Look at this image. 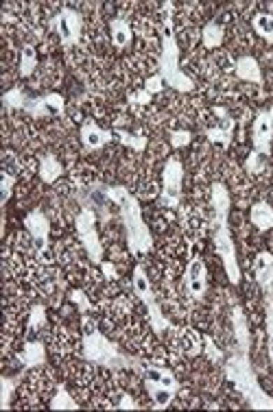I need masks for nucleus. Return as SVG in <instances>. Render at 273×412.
<instances>
[{"label": "nucleus", "instance_id": "obj_24", "mask_svg": "<svg viewBox=\"0 0 273 412\" xmlns=\"http://www.w3.org/2000/svg\"><path fill=\"white\" fill-rule=\"evenodd\" d=\"M40 175H42V179H44L46 183H53V181H57V179H59V175H61V166H59V162H57L53 155H46V158H42Z\"/></svg>", "mask_w": 273, "mask_h": 412}, {"label": "nucleus", "instance_id": "obj_11", "mask_svg": "<svg viewBox=\"0 0 273 412\" xmlns=\"http://www.w3.org/2000/svg\"><path fill=\"white\" fill-rule=\"evenodd\" d=\"M273 137V107L267 112H260L253 120V146L258 153H269Z\"/></svg>", "mask_w": 273, "mask_h": 412}, {"label": "nucleus", "instance_id": "obj_3", "mask_svg": "<svg viewBox=\"0 0 273 412\" xmlns=\"http://www.w3.org/2000/svg\"><path fill=\"white\" fill-rule=\"evenodd\" d=\"M177 57H179V50H177V42L173 38V33H170V18L166 15V29H164V42H162V79L173 85V88L182 90V92H189L193 90V81L186 77L184 73H179L177 68Z\"/></svg>", "mask_w": 273, "mask_h": 412}, {"label": "nucleus", "instance_id": "obj_14", "mask_svg": "<svg viewBox=\"0 0 273 412\" xmlns=\"http://www.w3.org/2000/svg\"><path fill=\"white\" fill-rule=\"evenodd\" d=\"M214 114L221 120H219V125H214V127L208 129V137H210L212 142H219V144L228 146L230 144V137H232V129H234V120L226 114L223 107H214Z\"/></svg>", "mask_w": 273, "mask_h": 412}, {"label": "nucleus", "instance_id": "obj_5", "mask_svg": "<svg viewBox=\"0 0 273 412\" xmlns=\"http://www.w3.org/2000/svg\"><path fill=\"white\" fill-rule=\"evenodd\" d=\"M83 353L90 363H96V365H105V367H125L127 365V360L110 345L105 336H101L98 332H92L85 336Z\"/></svg>", "mask_w": 273, "mask_h": 412}, {"label": "nucleus", "instance_id": "obj_35", "mask_svg": "<svg viewBox=\"0 0 273 412\" xmlns=\"http://www.w3.org/2000/svg\"><path fill=\"white\" fill-rule=\"evenodd\" d=\"M173 146H186L191 142V133L189 131H177V133H173Z\"/></svg>", "mask_w": 273, "mask_h": 412}, {"label": "nucleus", "instance_id": "obj_18", "mask_svg": "<svg viewBox=\"0 0 273 412\" xmlns=\"http://www.w3.org/2000/svg\"><path fill=\"white\" fill-rule=\"evenodd\" d=\"M212 208H214V222H228L230 194L221 183H214L212 188Z\"/></svg>", "mask_w": 273, "mask_h": 412}, {"label": "nucleus", "instance_id": "obj_4", "mask_svg": "<svg viewBox=\"0 0 273 412\" xmlns=\"http://www.w3.org/2000/svg\"><path fill=\"white\" fill-rule=\"evenodd\" d=\"M142 373H145V386L151 395V399L156 402V408L170 406V402L175 399V392H177L175 375L168 369L158 367V365L147 367Z\"/></svg>", "mask_w": 273, "mask_h": 412}, {"label": "nucleus", "instance_id": "obj_7", "mask_svg": "<svg viewBox=\"0 0 273 412\" xmlns=\"http://www.w3.org/2000/svg\"><path fill=\"white\" fill-rule=\"evenodd\" d=\"M133 288H135V295H138L147 303V307H149V316H151L153 330H158V332L166 330L168 328V321L160 312V307L156 303V297H153V288H151V284L147 280L142 266H138V268L133 270Z\"/></svg>", "mask_w": 273, "mask_h": 412}, {"label": "nucleus", "instance_id": "obj_40", "mask_svg": "<svg viewBox=\"0 0 273 412\" xmlns=\"http://www.w3.org/2000/svg\"><path fill=\"white\" fill-rule=\"evenodd\" d=\"M121 408H138L133 402H129V397H125V402L121 404Z\"/></svg>", "mask_w": 273, "mask_h": 412}, {"label": "nucleus", "instance_id": "obj_21", "mask_svg": "<svg viewBox=\"0 0 273 412\" xmlns=\"http://www.w3.org/2000/svg\"><path fill=\"white\" fill-rule=\"evenodd\" d=\"M251 222L258 229H271L273 227V210L267 203H256L251 208Z\"/></svg>", "mask_w": 273, "mask_h": 412}, {"label": "nucleus", "instance_id": "obj_32", "mask_svg": "<svg viewBox=\"0 0 273 412\" xmlns=\"http://www.w3.org/2000/svg\"><path fill=\"white\" fill-rule=\"evenodd\" d=\"M71 299L79 305V310L83 312V314H88L90 310H92V305H90V301H88V297H85L83 293H79V290H75V293L71 295Z\"/></svg>", "mask_w": 273, "mask_h": 412}, {"label": "nucleus", "instance_id": "obj_29", "mask_svg": "<svg viewBox=\"0 0 273 412\" xmlns=\"http://www.w3.org/2000/svg\"><path fill=\"white\" fill-rule=\"evenodd\" d=\"M3 100H5L7 107H27V102H29L27 96L22 94V90H18V88H13L11 92H7Z\"/></svg>", "mask_w": 273, "mask_h": 412}, {"label": "nucleus", "instance_id": "obj_34", "mask_svg": "<svg viewBox=\"0 0 273 412\" xmlns=\"http://www.w3.org/2000/svg\"><path fill=\"white\" fill-rule=\"evenodd\" d=\"M149 100H151V94L147 90H138V92L129 94V102H131V105H147Z\"/></svg>", "mask_w": 273, "mask_h": 412}, {"label": "nucleus", "instance_id": "obj_28", "mask_svg": "<svg viewBox=\"0 0 273 412\" xmlns=\"http://www.w3.org/2000/svg\"><path fill=\"white\" fill-rule=\"evenodd\" d=\"M50 406H53L55 410H68V408H77V404L71 399V395H68V390H66L64 386H59V388H57V397L53 399V404H50Z\"/></svg>", "mask_w": 273, "mask_h": 412}, {"label": "nucleus", "instance_id": "obj_23", "mask_svg": "<svg viewBox=\"0 0 273 412\" xmlns=\"http://www.w3.org/2000/svg\"><path fill=\"white\" fill-rule=\"evenodd\" d=\"M232 321H234V332H236V338H238V345H241L243 351L249 349V336H247V323H245V314L241 307H236L234 314H232Z\"/></svg>", "mask_w": 273, "mask_h": 412}, {"label": "nucleus", "instance_id": "obj_25", "mask_svg": "<svg viewBox=\"0 0 273 412\" xmlns=\"http://www.w3.org/2000/svg\"><path fill=\"white\" fill-rule=\"evenodd\" d=\"M20 358L24 360L27 367H40L44 363V347L40 345V342H29Z\"/></svg>", "mask_w": 273, "mask_h": 412}, {"label": "nucleus", "instance_id": "obj_31", "mask_svg": "<svg viewBox=\"0 0 273 412\" xmlns=\"http://www.w3.org/2000/svg\"><path fill=\"white\" fill-rule=\"evenodd\" d=\"M118 135H121V142L123 144H127V146H131L135 151H142L145 144H147L145 137H138V135H129V133H123V131H118Z\"/></svg>", "mask_w": 273, "mask_h": 412}, {"label": "nucleus", "instance_id": "obj_8", "mask_svg": "<svg viewBox=\"0 0 273 412\" xmlns=\"http://www.w3.org/2000/svg\"><path fill=\"white\" fill-rule=\"evenodd\" d=\"M182 199V164L170 158L164 166V188L160 194L162 208H177Z\"/></svg>", "mask_w": 273, "mask_h": 412}, {"label": "nucleus", "instance_id": "obj_16", "mask_svg": "<svg viewBox=\"0 0 273 412\" xmlns=\"http://www.w3.org/2000/svg\"><path fill=\"white\" fill-rule=\"evenodd\" d=\"M81 140H83L85 148L96 151V148L108 144L110 133L101 129L96 123H92V120H88V123H83V127H81Z\"/></svg>", "mask_w": 273, "mask_h": 412}, {"label": "nucleus", "instance_id": "obj_26", "mask_svg": "<svg viewBox=\"0 0 273 412\" xmlns=\"http://www.w3.org/2000/svg\"><path fill=\"white\" fill-rule=\"evenodd\" d=\"M221 42H223V29L216 22H210L203 29V44H206V48H219Z\"/></svg>", "mask_w": 273, "mask_h": 412}, {"label": "nucleus", "instance_id": "obj_12", "mask_svg": "<svg viewBox=\"0 0 273 412\" xmlns=\"http://www.w3.org/2000/svg\"><path fill=\"white\" fill-rule=\"evenodd\" d=\"M186 288L195 299H201L206 295L208 280H206V264H203L201 257H193L189 270H186Z\"/></svg>", "mask_w": 273, "mask_h": 412}, {"label": "nucleus", "instance_id": "obj_38", "mask_svg": "<svg viewBox=\"0 0 273 412\" xmlns=\"http://www.w3.org/2000/svg\"><path fill=\"white\" fill-rule=\"evenodd\" d=\"M11 390H13V382L11 380H3V408H9Z\"/></svg>", "mask_w": 273, "mask_h": 412}, {"label": "nucleus", "instance_id": "obj_15", "mask_svg": "<svg viewBox=\"0 0 273 412\" xmlns=\"http://www.w3.org/2000/svg\"><path fill=\"white\" fill-rule=\"evenodd\" d=\"M253 270H256V280H258V284L267 290L269 297H273V255L260 253L258 257H256Z\"/></svg>", "mask_w": 273, "mask_h": 412}, {"label": "nucleus", "instance_id": "obj_36", "mask_svg": "<svg viewBox=\"0 0 273 412\" xmlns=\"http://www.w3.org/2000/svg\"><path fill=\"white\" fill-rule=\"evenodd\" d=\"M112 310L116 312V316H123L127 310H129V301L125 299V297H121V299H116V303H114V307Z\"/></svg>", "mask_w": 273, "mask_h": 412}, {"label": "nucleus", "instance_id": "obj_6", "mask_svg": "<svg viewBox=\"0 0 273 412\" xmlns=\"http://www.w3.org/2000/svg\"><path fill=\"white\" fill-rule=\"evenodd\" d=\"M214 247H216V253L221 255V260H223V264H226V270L230 275L232 284H238V280H241V270H238V264H236V251H234L228 222H214Z\"/></svg>", "mask_w": 273, "mask_h": 412}, {"label": "nucleus", "instance_id": "obj_20", "mask_svg": "<svg viewBox=\"0 0 273 412\" xmlns=\"http://www.w3.org/2000/svg\"><path fill=\"white\" fill-rule=\"evenodd\" d=\"M110 33H112V44L116 48H125L131 42V26L123 18H114L110 22Z\"/></svg>", "mask_w": 273, "mask_h": 412}, {"label": "nucleus", "instance_id": "obj_30", "mask_svg": "<svg viewBox=\"0 0 273 412\" xmlns=\"http://www.w3.org/2000/svg\"><path fill=\"white\" fill-rule=\"evenodd\" d=\"M267 334H269V358L273 363V297L267 301Z\"/></svg>", "mask_w": 273, "mask_h": 412}, {"label": "nucleus", "instance_id": "obj_22", "mask_svg": "<svg viewBox=\"0 0 273 412\" xmlns=\"http://www.w3.org/2000/svg\"><path fill=\"white\" fill-rule=\"evenodd\" d=\"M251 24H253L256 33H258L260 38H265L267 42L273 44V15H269V13H256Z\"/></svg>", "mask_w": 273, "mask_h": 412}, {"label": "nucleus", "instance_id": "obj_33", "mask_svg": "<svg viewBox=\"0 0 273 412\" xmlns=\"http://www.w3.org/2000/svg\"><path fill=\"white\" fill-rule=\"evenodd\" d=\"M44 310L42 307H36V310L31 312V323H29V330H38V328H42L44 325Z\"/></svg>", "mask_w": 273, "mask_h": 412}, {"label": "nucleus", "instance_id": "obj_9", "mask_svg": "<svg viewBox=\"0 0 273 412\" xmlns=\"http://www.w3.org/2000/svg\"><path fill=\"white\" fill-rule=\"evenodd\" d=\"M77 234L81 238L83 247L88 249L90 257L94 262H101V253H103V249H101V243H98V234H96V225H94V212L83 208L81 214L77 216Z\"/></svg>", "mask_w": 273, "mask_h": 412}, {"label": "nucleus", "instance_id": "obj_2", "mask_svg": "<svg viewBox=\"0 0 273 412\" xmlns=\"http://www.w3.org/2000/svg\"><path fill=\"white\" fill-rule=\"evenodd\" d=\"M228 380L245 395V399L249 402L251 408H273V402L263 392V388L256 382V375L247 363L245 356H236L226 365Z\"/></svg>", "mask_w": 273, "mask_h": 412}, {"label": "nucleus", "instance_id": "obj_17", "mask_svg": "<svg viewBox=\"0 0 273 412\" xmlns=\"http://www.w3.org/2000/svg\"><path fill=\"white\" fill-rule=\"evenodd\" d=\"M177 345H179V351L186 353V356H197L201 353V345H203V338L197 330H191V328H184L177 332Z\"/></svg>", "mask_w": 273, "mask_h": 412}, {"label": "nucleus", "instance_id": "obj_37", "mask_svg": "<svg viewBox=\"0 0 273 412\" xmlns=\"http://www.w3.org/2000/svg\"><path fill=\"white\" fill-rule=\"evenodd\" d=\"M149 94H153V92H160L162 90V75L160 77H153V79H149L147 81V88H145Z\"/></svg>", "mask_w": 273, "mask_h": 412}, {"label": "nucleus", "instance_id": "obj_27", "mask_svg": "<svg viewBox=\"0 0 273 412\" xmlns=\"http://www.w3.org/2000/svg\"><path fill=\"white\" fill-rule=\"evenodd\" d=\"M36 63H38L36 48H33V46H24L22 48V61H20V75L22 77H29L33 70H36Z\"/></svg>", "mask_w": 273, "mask_h": 412}, {"label": "nucleus", "instance_id": "obj_13", "mask_svg": "<svg viewBox=\"0 0 273 412\" xmlns=\"http://www.w3.org/2000/svg\"><path fill=\"white\" fill-rule=\"evenodd\" d=\"M27 112H31L33 116H50V114H64V98L59 94H46L42 98L29 100L27 102Z\"/></svg>", "mask_w": 273, "mask_h": 412}, {"label": "nucleus", "instance_id": "obj_19", "mask_svg": "<svg viewBox=\"0 0 273 412\" xmlns=\"http://www.w3.org/2000/svg\"><path fill=\"white\" fill-rule=\"evenodd\" d=\"M236 75L241 77L243 81H251V83H263V73H260V66L253 57H243L236 61Z\"/></svg>", "mask_w": 273, "mask_h": 412}, {"label": "nucleus", "instance_id": "obj_10", "mask_svg": "<svg viewBox=\"0 0 273 412\" xmlns=\"http://www.w3.org/2000/svg\"><path fill=\"white\" fill-rule=\"evenodd\" d=\"M81 15L75 13V11H61L57 13L55 18H53V31L57 33V38L59 42L66 46V48H71L79 42L81 38Z\"/></svg>", "mask_w": 273, "mask_h": 412}, {"label": "nucleus", "instance_id": "obj_39", "mask_svg": "<svg viewBox=\"0 0 273 412\" xmlns=\"http://www.w3.org/2000/svg\"><path fill=\"white\" fill-rule=\"evenodd\" d=\"M203 342H206V351H208V358H212L214 363H221V351H219V349H214L212 340H210V338H206Z\"/></svg>", "mask_w": 273, "mask_h": 412}, {"label": "nucleus", "instance_id": "obj_1", "mask_svg": "<svg viewBox=\"0 0 273 412\" xmlns=\"http://www.w3.org/2000/svg\"><path fill=\"white\" fill-rule=\"evenodd\" d=\"M105 194L121 205V214H123V222H125V229H127V243L133 255H142L151 249V234L142 220L140 214V205L135 201L125 188H110L105 190Z\"/></svg>", "mask_w": 273, "mask_h": 412}]
</instances>
